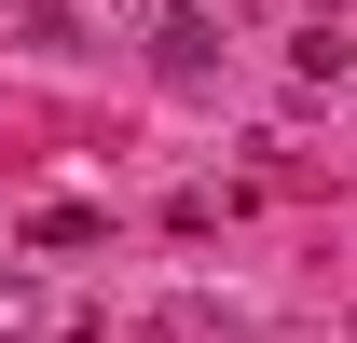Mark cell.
<instances>
[{"label":"cell","mask_w":357,"mask_h":343,"mask_svg":"<svg viewBox=\"0 0 357 343\" xmlns=\"http://www.w3.org/2000/svg\"><path fill=\"white\" fill-rule=\"evenodd\" d=\"M42 330V289H28V275H0V343H28Z\"/></svg>","instance_id":"1"}]
</instances>
